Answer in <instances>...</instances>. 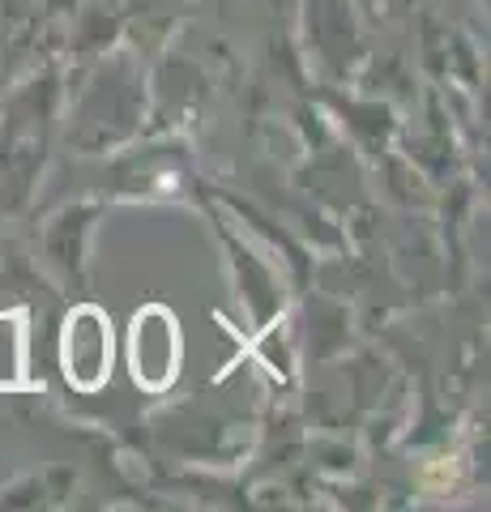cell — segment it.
I'll use <instances>...</instances> for the list:
<instances>
[{
	"label": "cell",
	"mask_w": 491,
	"mask_h": 512,
	"mask_svg": "<svg viewBox=\"0 0 491 512\" xmlns=\"http://www.w3.org/2000/svg\"><path fill=\"white\" fill-rule=\"evenodd\" d=\"M60 363H65L69 384L86 393H94L112 376V329H107V316L99 308L86 303L69 316L65 338H60Z\"/></svg>",
	"instance_id": "6da1fadb"
},
{
	"label": "cell",
	"mask_w": 491,
	"mask_h": 512,
	"mask_svg": "<svg viewBox=\"0 0 491 512\" xmlns=\"http://www.w3.org/2000/svg\"><path fill=\"white\" fill-rule=\"evenodd\" d=\"M129 355H133V376L146 389H167L180 372V329L176 316L167 308H146L133 320V338H129Z\"/></svg>",
	"instance_id": "7a4b0ae2"
}]
</instances>
